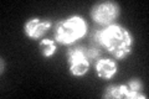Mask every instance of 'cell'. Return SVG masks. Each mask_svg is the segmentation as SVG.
<instances>
[{
  "label": "cell",
  "mask_w": 149,
  "mask_h": 99,
  "mask_svg": "<svg viewBox=\"0 0 149 99\" xmlns=\"http://www.w3.org/2000/svg\"><path fill=\"white\" fill-rule=\"evenodd\" d=\"M67 63L70 73L74 77H82L90 71V58L87 48L83 46L71 47L67 52Z\"/></svg>",
  "instance_id": "277c9868"
},
{
  "label": "cell",
  "mask_w": 149,
  "mask_h": 99,
  "mask_svg": "<svg viewBox=\"0 0 149 99\" xmlns=\"http://www.w3.org/2000/svg\"><path fill=\"white\" fill-rule=\"evenodd\" d=\"M103 98L107 99H146L147 96L142 91H134L132 89L128 83L124 84H112V86L106 88V92L103 93Z\"/></svg>",
  "instance_id": "8992f818"
},
{
  "label": "cell",
  "mask_w": 149,
  "mask_h": 99,
  "mask_svg": "<svg viewBox=\"0 0 149 99\" xmlns=\"http://www.w3.org/2000/svg\"><path fill=\"white\" fill-rule=\"evenodd\" d=\"M87 21L82 16L72 15L60 20L55 25V41L61 45H71L87 34Z\"/></svg>",
  "instance_id": "7a4b0ae2"
},
{
  "label": "cell",
  "mask_w": 149,
  "mask_h": 99,
  "mask_svg": "<svg viewBox=\"0 0 149 99\" xmlns=\"http://www.w3.org/2000/svg\"><path fill=\"white\" fill-rule=\"evenodd\" d=\"M52 27V21L45 17H31L24 24L25 35L31 40H42Z\"/></svg>",
  "instance_id": "5b68a950"
},
{
  "label": "cell",
  "mask_w": 149,
  "mask_h": 99,
  "mask_svg": "<svg viewBox=\"0 0 149 99\" xmlns=\"http://www.w3.org/2000/svg\"><path fill=\"white\" fill-rule=\"evenodd\" d=\"M96 73L101 79H111L118 71L117 62L112 58H98L95 63Z\"/></svg>",
  "instance_id": "52a82bcc"
},
{
  "label": "cell",
  "mask_w": 149,
  "mask_h": 99,
  "mask_svg": "<svg viewBox=\"0 0 149 99\" xmlns=\"http://www.w3.org/2000/svg\"><path fill=\"white\" fill-rule=\"evenodd\" d=\"M93 46L103 47L114 58L124 60L132 53L134 39L124 26L113 24L93 32Z\"/></svg>",
  "instance_id": "6da1fadb"
},
{
  "label": "cell",
  "mask_w": 149,
  "mask_h": 99,
  "mask_svg": "<svg viewBox=\"0 0 149 99\" xmlns=\"http://www.w3.org/2000/svg\"><path fill=\"white\" fill-rule=\"evenodd\" d=\"M91 17L96 24L101 26H109L113 25L116 20L119 17L120 8L116 1H100L96 3L95 5L91 8Z\"/></svg>",
  "instance_id": "3957f363"
},
{
  "label": "cell",
  "mask_w": 149,
  "mask_h": 99,
  "mask_svg": "<svg viewBox=\"0 0 149 99\" xmlns=\"http://www.w3.org/2000/svg\"><path fill=\"white\" fill-rule=\"evenodd\" d=\"M4 73V60L1 58V74Z\"/></svg>",
  "instance_id": "9c48e42d"
},
{
  "label": "cell",
  "mask_w": 149,
  "mask_h": 99,
  "mask_svg": "<svg viewBox=\"0 0 149 99\" xmlns=\"http://www.w3.org/2000/svg\"><path fill=\"white\" fill-rule=\"evenodd\" d=\"M39 48H40L41 56L45 58H49L56 53V51H57V45H56V41H54V40L42 39L39 44Z\"/></svg>",
  "instance_id": "ba28073f"
}]
</instances>
